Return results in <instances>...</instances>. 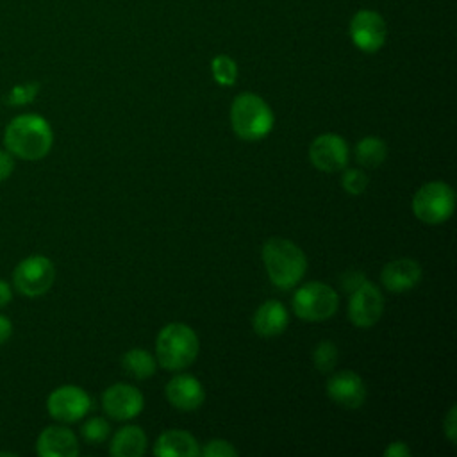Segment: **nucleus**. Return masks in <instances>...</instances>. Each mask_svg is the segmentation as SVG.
I'll use <instances>...</instances> for the list:
<instances>
[{"label": "nucleus", "instance_id": "obj_1", "mask_svg": "<svg viewBox=\"0 0 457 457\" xmlns=\"http://www.w3.org/2000/svg\"><path fill=\"white\" fill-rule=\"evenodd\" d=\"M5 150L21 161H39L52 150L54 132L50 123L36 114L25 112L14 116L4 129Z\"/></svg>", "mask_w": 457, "mask_h": 457}, {"label": "nucleus", "instance_id": "obj_2", "mask_svg": "<svg viewBox=\"0 0 457 457\" xmlns=\"http://www.w3.org/2000/svg\"><path fill=\"white\" fill-rule=\"evenodd\" d=\"M262 262L270 280L280 289L296 286L307 270L305 253L284 237H271L264 243Z\"/></svg>", "mask_w": 457, "mask_h": 457}, {"label": "nucleus", "instance_id": "obj_3", "mask_svg": "<svg viewBox=\"0 0 457 457\" xmlns=\"http://www.w3.org/2000/svg\"><path fill=\"white\" fill-rule=\"evenodd\" d=\"M155 353L162 368L171 371L184 370L198 355V337L186 323H168L157 334Z\"/></svg>", "mask_w": 457, "mask_h": 457}, {"label": "nucleus", "instance_id": "obj_4", "mask_svg": "<svg viewBox=\"0 0 457 457\" xmlns=\"http://www.w3.org/2000/svg\"><path fill=\"white\" fill-rule=\"evenodd\" d=\"M273 112L270 105L255 93H241L230 107V123L234 132L245 141H257L273 129Z\"/></svg>", "mask_w": 457, "mask_h": 457}, {"label": "nucleus", "instance_id": "obj_5", "mask_svg": "<svg viewBox=\"0 0 457 457\" xmlns=\"http://www.w3.org/2000/svg\"><path fill=\"white\" fill-rule=\"evenodd\" d=\"M455 207V193L443 180L423 184L412 196V212L418 220L428 225L446 221Z\"/></svg>", "mask_w": 457, "mask_h": 457}, {"label": "nucleus", "instance_id": "obj_6", "mask_svg": "<svg viewBox=\"0 0 457 457\" xmlns=\"http://www.w3.org/2000/svg\"><path fill=\"white\" fill-rule=\"evenodd\" d=\"M55 280L54 262L41 255L32 253L20 261L12 271V286L14 289L29 298H36L45 295Z\"/></svg>", "mask_w": 457, "mask_h": 457}, {"label": "nucleus", "instance_id": "obj_7", "mask_svg": "<svg viewBox=\"0 0 457 457\" xmlns=\"http://www.w3.org/2000/svg\"><path fill=\"white\" fill-rule=\"evenodd\" d=\"M337 293L323 282H307L293 296V311L307 321H323L337 311Z\"/></svg>", "mask_w": 457, "mask_h": 457}, {"label": "nucleus", "instance_id": "obj_8", "mask_svg": "<svg viewBox=\"0 0 457 457\" xmlns=\"http://www.w3.org/2000/svg\"><path fill=\"white\" fill-rule=\"evenodd\" d=\"M91 409L89 395L73 384L55 387L46 398L48 414L61 423H75Z\"/></svg>", "mask_w": 457, "mask_h": 457}, {"label": "nucleus", "instance_id": "obj_9", "mask_svg": "<svg viewBox=\"0 0 457 457\" xmlns=\"http://www.w3.org/2000/svg\"><path fill=\"white\" fill-rule=\"evenodd\" d=\"M382 312H384V296L375 284L364 280L352 291L350 303H348V316L355 327L368 328L375 325L380 320Z\"/></svg>", "mask_w": 457, "mask_h": 457}, {"label": "nucleus", "instance_id": "obj_10", "mask_svg": "<svg viewBox=\"0 0 457 457\" xmlns=\"http://www.w3.org/2000/svg\"><path fill=\"white\" fill-rule=\"evenodd\" d=\"M309 159L320 171H341L348 164V145L337 134H321L311 143Z\"/></svg>", "mask_w": 457, "mask_h": 457}, {"label": "nucleus", "instance_id": "obj_11", "mask_svg": "<svg viewBox=\"0 0 457 457\" xmlns=\"http://www.w3.org/2000/svg\"><path fill=\"white\" fill-rule=\"evenodd\" d=\"M387 29L384 18L375 11H359L350 21V37L362 52H377L386 43Z\"/></svg>", "mask_w": 457, "mask_h": 457}, {"label": "nucleus", "instance_id": "obj_12", "mask_svg": "<svg viewBox=\"0 0 457 457\" xmlns=\"http://www.w3.org/2000/svg\"><path fill=\"white\" fill-rule=\"evenodd\" d=\"M143 405L145 402L141 391L125 382L109 386L102 396V407L105 414L120 421L136 418L141 412Z\"/></svg>", "mask_w": 457, "mask_h": 457}, {"label": "nucleus", "instance_id": "obj_13", "mask_svg": "<svg viewBox=\"0 0 457 457\" xmlns=\"http://www.w3.org/2000/svg\"><path fill=\"white\" fill-rule=\"evenodd\" d=\"M327 395L337 405H343L346 409H357L366 400V386L355 371L343 370L334 373L327 380Z\"/></svg>", "mask_w": 457, "mask_h": 457}, {"label": "nucleus", "instance_id": "obj_14", "mask_svg": "<svg viewBox=\"0 0 457 457\" xmlns=\"http://www.w3.org/2000/svg\"><path fill=\"white\" fill-rule=\"evenodd\" d=\"M36 452L39 457H77L79 441L77 436L64 425L45 427L36 441Z\"/></svg>", "mask_w": 457, "mask_h": 457}, {"label": "nucleus", "instance_id": "obj_15", "mask_svg": "<svg viewBox=\"0 0 457 457\" xmlns=\"http://www.w3.org/2000/svg\"><path fill=\"white\" fill-rule=\"evenodd\" d=\"M380 280L386 289L393 293H403L416 287L421 280V266L412 259L389 261L380 273Z\"/></svg>", "mask_w": 457, "mask_h": 457}, {"label": "nucleus", "instance_id": "obj_16", "mask_svg": "<svg viewBox=\"0 0 457 457\" xmlns=\"http://www.w3.org/2000/svg\"><path fill=\"white\" fill-rule=\"evenodd\" d=\"M168 402L180 411H195L204 403L202 384L191 375H177L166 384Z\"/></svg>", "mask_w": 457, "mask_h": 457}, {"label": "nucleus", "instance_id": "obj_17", "mask_svg": "<svg viewBox=\"0 0 457 457\" xmlns=\"http://www.w3.org/2000/svg\"><path fill=\"white\" fill-rule=\"evenodd\" d=\"M287 321H289V316L286 307L277 300H268L255 311L252 323H253V330L259 336L271 337V336L282 334L287 327Z\"/></svg>", "mask_w": 457, "mask_h": 457}, {"label": "nucleus", "instance_id": "obj_18", "mask_svg": "<svg viewBox=\"0 0 457 457\" xmlns=\"http://www.w3.org/2000/svg\"><path fill=\"white\" fill-rule=\"evenodd\" d=\"M154 453L159 457H195L200 453V448L191 434L184 430H166L157 437Z\"/></svg>", "mask_w": 457, "mask_h": 457}, {"label": "nucleus", "instance_id": "obj_19", "mask_svg": "<svg viewBox=\"0 0 457 457\" xmlns=\"http://www.w3.org/2000/svg\"><path fill=\"white\" fill-rule=\"evenodd\" d=\"M146 450V436L136 425L121 427L111 439L109 452L114 457H139Z\"/></svg>", "mask_w": 457, "mask_h": 457}, {"label": "nucleus", "instance_id": "obj_20", "mask_svg": "<svg viewBox=\"0 0 457 457\" xmlns=\"http://www.w3.org/2000/svg\"><path fill=\"white\" fill-rule=\"evenodd\" d=\"M386 155H387V145L384 139L377 136H366L355 146V157L366 168L380 166L386 161Z\"/></svg>", "mask_w": 457, "mask_h": 457}, {"label": "nucleus", "instance_id": "obj_21", "mask_svg": "<svg viewBox=\"0 0 457 457\" xmlns=\"http://www.w3.org/2000/svg\"><path fill=\"white\" fill-rule=\"evenodd\" d=\"M121 364H123L125 371L136 378L152 377L155 373V366H157L152 353H148L146 350H141V348H132V350L125 352L121 357Z\"/></svg>", "mask_w": 457, "mask_h": 457}, {"label": "nucleus", "instance_id": "obj_22", "mask_svg": "<svg viewBox=\"0 0 457 457\" xmlns=\"http://www.w3.org/2000/svg\"><path fill=\"white\" fill-rule=\"evenodd\" d=\"M211 70H212L214 80L221 86H232L237 79V66L234 59L228 55H223V54L216 55L211 61Z\"/></svg>", "mask_w": 457, "mask_h": 457}, {"label": "nucleus", "instance_id": "obj_23", "mask_svg": "<svg viewBox=\"0 0 457 457\" xmlns=\"http://www.w3.org/2000/svg\"><path fill=\"white\" fill-rule=\"evenodd\" d=\"M312 362L320 373H330L337 362V348L332 341H320L312 352Z\"/></svg>", "mask_w": 457, "mask_h": 457}, {"label": "nucleus", "instance_id": "obj_24", "mask_svg": "<svg viewBox=\"0 0 457 457\" xmlns=\"http://www.w3.org/2000/svg\"><path fill=\"white\" fill-rule=\"evenodd\" d=\"M109 432H111L109 423H107L104 418H98V416L89 418V420L82 425V428H80L82 437H84L89 445L104 443V441L107 439Z\"/></svg>", "mask_w": 457, "mask_h": 457}, {"label": "nucleus", "instance_id": "obj_25", "mask_svg": "<svg viewBox=\"0 0 457 457\" xmlns=\"http://www.w3.org/2000/svg\"><path fill=\"white\" fill-rule=\"evenodd\" d=\"M37 89H39V84L37 82H29V84H18L14 86L9 95H7V104L11 105H23V104H29L32 102V98L37 95Z\"/></svg>", "mask_w": 457, "mask_h": 457}, {"label": "nucleus", "instance_id": "obj_26", "mask_svg": "<svg viewBox=\"0 0 457 457\" xmlns=\"http://www.w3.org/2000/svg\"><path fill=\"white\" fill-rule=\"evenodd\" d=\"M341 186L350 195H361L368 186V175L361 170H346L343 173Z\"/></svg>", "mask_w": 457, "mask_h": 457}, {"label": "nucleus", "instance_id": "obj_27", "mask_svg": "<svg viewBox=\"0 0 457 457\" xmlns=\"http://www.w3.org/2000/svg\"><path fill=\"white\" fill-rule=\"evenodd\" d=\"M202 453L205 457H236L237 450L228 441H225V439H211L204 446Z\"/></svg>", "mask_w": 457, "mask_h": 457}, {"label": "nucleus", "instance_id": "obj_28", "mask_svg": "<svg viewBox=\"0 0 457 457\" xmlns=\"http://www.w3.org/2000/svg\"><path fill=\"white\" fill-rule=\"evenodd\" d=\"M443 428H445L448 441L455 443V436H457V407L455 405L450 407L446 418L443 420Z\"/></svg>", "mask_w": 457, "mask_h": 457}, {"label": "nucleus", "instance_id": "obj_29", "mask_svg": "<svg viewBox=\"0 0 457 457\" xmlns=\"http://www.w3.org/2000/svg\"><path fill=\"white\" fill-rule=\"evenodd\" d=\"M14 171V157L7 150H0V182L7 180Z\"/></svg>", "mask_w": 457, "mask_h": 457}, {"label": "nucleus", "instance_id": "obj_30", "mask_svg": "<svg viewBox=\"0 0 457 457\" xmlns=\"http://www.w3.org/2000/svg\"><path fill=\"white\" fill-rule=\"evenodd\" d=\"M409 453H411V450H409L407 445L402 443V441H395V443H391V445L384 450V455H387V457H407Z\"/></svg>", "mask_w": 457, "mask_h": 457}, {"label": "nucleus", "instance_id": "obj_31", "mask_svg": "<svg viewBox=\"0 0 457 457\" xmlns=\"http://www.w3.org/2000/svg\"><path fill=\"white\" fill-rule=\"evenodd\" d=\"M11 336H12V321L7 316L0 314V346L5 345L11 339Z\"/></svg>", "mask_w": 457, "mask_h": 457}, {"label": "nucleus", "instance_id": "obj_32", "mask_svg": "<svg viewBox=\"0 0 457 457\" xmlns=\"http://www.w3.org/2000/svg\"><path fill=\"white\" fill-rule=\"evenodd\" d=\"M366 278H364V275L362 273H359V271H348L345 277H343V286L346 287V289H350V291H353L359 284H362Z\"/></svg>", "mask_w": 457, "mask_h": 457}, {"label": "nucleus", "instance_id": "obj_33", "mask_svg": "<svg viewBox=\"0 0 457 457\" xmlns=\"http://www.w3.org/2000/svg\"><path fill=\"white\" fill-rule=\"evenodd\" d=\"M11 300H12V287L9 282L0 278V309L9 305Z\"/></svg>", "mask_w": 457, "mask_h": 457}, {"label": "nucleus", "instance_id": "obj_34", "mask_svg": "<svg viewBox=\"0 0 457 457\" xmlns=\"http://www.w3.org/2000/svg\"><path fill=\"white\" fill-rule=\"evenodd\" d=\"M0 455H12V457H14L16 453H14V452H5V450H4V452H0Z\"/></svg>", "mask_w": 457, "mask_h": 457}]
</instances>
